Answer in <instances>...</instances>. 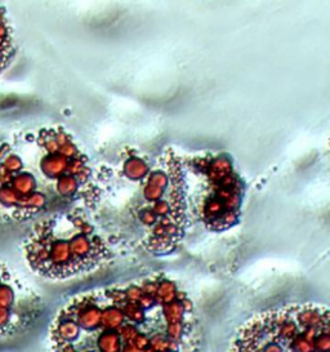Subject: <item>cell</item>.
<instances>
[{
  "mask_svg": "<svg viewBox=\"0 0 330 352\" xmlns=\"http://www.w3.org/2000/svg\"><path fill=\"white\" fill-rule=\"evenodd\" d=\"M26 262L35 274L70 279L101 267L113 256L102 230L84 208H69L39 219L23 243Z\"/></svg>",
  "mask_w": 330,
  "mask_h": 352,
  "instance_id": "obj_4",
  "label": "cell"
},
{
  "mask_svg": "<svg viewBox=\"0 0 330 352\" xmlns=\"http://www.w3.org/2000/svg\"><path fill=\"white\" fill-rule=\"evenodd\" d=\"M96 172L61 125L22 131L0 142V219L25 222L69 208L92 210Z\"/></svg>",
  "mask_w": 330,
  "mask_h": 352,
  "instance_id": "obj_3",
  "label": "cell"
},
{
  "mask_svg": "<svg viewBox=\"0 0 330 352\" xmlns=\"http://www.w3.org/2000/svg\"><path fill=\"white\" fill-rule=\"evenodd\" d=\"M53 352H195L192 302L154 275L74 297L51 327Z\"/></svg>",
  "mask_w": 330,
  "mask_h": 352,
  "instance_id": "obj_1",
  "label": "cell"
},
{
  "mask_svg": "<svg viewBox=\"0 0 330 352\" xmlns=\"http://www.w3.org/2000/svg\"><path fill=\"white\" fill-rule=\"evenodd\" d=\"M186 213L208 231L222 232L236 226L241 217L245 184L227 154L179 157Z\"/></svg>",
  "mask_w": 330,
  "mask_h": 352,
  "instance_id": "obj_5",
  "label": "cell"
},
{
  "mask_svg": "<svg viewBox=\"0 0 330 352\" xmlns=\"http://www.w3.org/2000/svg\"><path fill=\"white\" fill-rule=\"evenodd\" d=\"M38 310L35 293L0 262V338L25 331L36 318Z\"/></svg>",
  "mask_w": 330,
  "mask_h": 352,
  "instance_id": "obj_7",
  "label": "cell"
},
{
  "mask_svg": "<svg viewBox=\"0 0 330 352\" xmlns=\"http://www.w3.org/2000/svg\"><path fill=\"white\" fill-rule=\"evenodd\" d=\"M16 52L13 29L10 25L7 10L0 4V74L10 65Z\"/></svg>",
  "mask_w": 330,
  "mask_h": 352,
  "instance_id": "obj_8",
  "label": "cell"
},
{
  "mask_svg": "<svg viewBox=\"0 0 330 352\" xmlns=\"http://www.w3.org/2000/svg\"><path fill=\"white\" fill-rule=\"evenodd\" d=\"M230 352H330L329 311L300 303L258 314L241 327Z\"/></svg>",
  "mask_w": 330,
  "mask_h": 352,
  "instance_id": "obj_6",
  "label": "cell"
},
{
  "mask_svg": "<svg viewBox=\"0 0 330 352\" xmlns=\"http://www.w3.org/2000/svg\"><path fill=\"white\" fill-rule=\"evenodd\" d=\"M94 222L110 243L164 256L190 228L179 156L172 148L150 156L128 150L113 166L96 173Z\"/></svg>",
  "mask_w": 330,
  "mask_h": 352,
  "instance_id": "obj_2",
  "label": "cell"
}]
</instances>
